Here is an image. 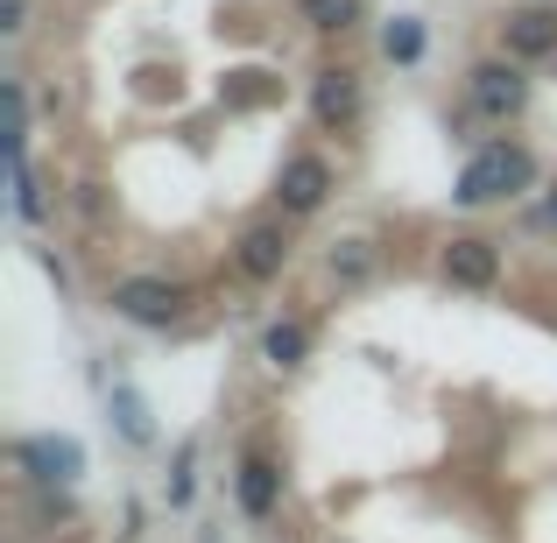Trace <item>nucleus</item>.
Wrapping results in <instances>:
<instances>
[{
  "label": "nucleus",
  "instance_id": "obj_1",
  "mask_svg": "<svg viewBox=\"0 0 557 543\" xmlns=\"http://www.w3.org/2000/svg\"><path fill=\"white\" fill-rule=\"evenodd\" d=\"M530 184H536V156L522 149V141H487V149L459 170V190H451V198L459 205H502Z\"/></svg>",
  "mask_w": 557,
  "mask_h": 543
},
{
  "label": "nucleus",
  "instance_id": "obj_2",
  "mask_svg": "<svg viewBox=\"0 0 557 543\" xmlns=\"http://www.w3.org/2000/svg\"><path fill=\"white\" fill-rule=\"evenodd\" d=\"M466 99H473L480 121H516L522 99H530V78L516 71V57H494V64H473V78H466Z\"/></svg>",
  "mask_w": 557,
  "mask_h": 543
},
{
  "label": "nucleus",
  "instance_id": "obj_3",
  "mask_svg": "<svg viewBox=\"0 0 557 543\" xmlns=\"http://www.w3.org/2000/svg\"><path fill=\"white\" fill-rule=\"evenodd\" d=\"M113 311H121L127 325H177L184 289L163 283V275H121V283H113Z\"/></svg>",
  "mask_w": 557,
  "mask_h": 543
},
{
  "label": "nucleus",
  "instance_id": "obj_4",
  "mask_svg": "<svg viewBox=\"0 0 557 543\" xmlns=\"http://www.w3.org/2000/svg\"><path fill=\"white\" fill-rule=\"evenodd\" d=\"M502 50L516 57V64H530V57H557V8H516L502 22Z\"/></svg>",
  "mask_w": 557,
  "mask_h": 543
},
{
  "label": "nucleus",
  "instance_id": "obj_5",
  "mask_svg": "<svg viewBox=\"0 0 557 543\" xmlns=\"http://www.w3.org/2000/svg\"><path fill=\"white\" fill-rule=\"evenodd\" d=\"M233 261H240V275H255V283L283 275V261H289V233H283V219H261V226H247V233H240V247H233Z\"/></svg>",
  "mask_w": 557,
  "mask_h": 543
},
{
  "label": "nucleus",
  "instance_id": "obj_6",
  "mask_svg": "<svg viewBox=\"0 0 557 543\" xmlns=\"http://www.w3.org/2000/svg\"><path fill=\"white\" fill-rule=\"evenodd\" d=\"M325 190H332V163H325V156H289L275 198H283V212H318Z\"/></svg>",
  "mask_w": 557,
  "mask_h": 543
},
{
  "label": "nucleus",
  "instance_id": "obj_7",
  "mask_svg": "<svg viewBox=\"0 0 557 543\" xmlns=\"http://www.w3.org/2000/svg\"><path fill=\"white\" fill-rule=\"evenodd\" d=\"M311 107H318V121L325 127H354L360 121V71H318V92H311Z\"/></svg>",
  "mask_w": 557,
  "mask_h": 543
},
{
  "label": "nucleus",
  "instance_id": "obj_8",
  "mask_svg": "<svg viewBox=\"0 0 557 543\" xmlns=\"http://www.w3.org/2000/svg\"><path fill=\"white\" fill-rule=\"evenodd\" d=\"M22 466L36 480H50V488H71V480H78V466H85V452L71 445V437H28V445H22Z\"/></svg>",
  "mask_w": 557,
  "mask_h": 543
},
{
  "label": "nucleus",
  "instance_id": "obj_9",
  "mask_svg": "<svg viewBox=\"0 0 557 543\" xmlns=\"http://www.w3.org/2000/svg\"><path fill=\"white\" fill-rule=\"evenodd\" d=\"M233 494H240V508H247L255 522H269L275 502H283V473H275L261 452H247V459H240V480H233Z\"/></svg>",
  "mask_w": 557,
  "mask_h": 543
},
{
  "label": "nucleus",
  "instance_id": "obj_10",
  "mask_svg": "<svg viewBox=\"0 0 557 543\" xmlns=\"http://www.w3.org/2000/svg\"><path fill=\"white\" fill-rule=\"evenodd\" d=\"M445 275H451L459 289H494L502 255H494V240H451V247H445Z\"/></svg>",
  "mask_w": 557,
  "mask_h": 543
},
{
  "label": "nucleus",
  "instance_id": "obj_11",
  "mask_svg": "<svg viewBox=\"0 0 557 543\" xmlns=\"http://www.w3.org/2000/svg\"><path fill=\"white\" fill-rule=\"evenodd\" d=\"M297 8H304V22H311V28H325V36H346V28L368 14V0H297Z\"/></svg>",
  "mask_w": 557,
  "mask_h": 543
},
{
  "label": "nucleus",
  "instance_id": "obj_12",
  "mask_svg": "<svg viewBox=\"0 0 557 543\" xmlns=\"http://www.w3.org/2000/svg\"><path fill=\"white\" fill-rule=\"evenodd\" d=\"M381 50H388V64H417V57H423V22L395 14V22L381 28Z\"/></svg>",
  "mask_w": 557,
  "mask_h": 543
},
{
  "label": "nucleus",
  "instance_id": "obj_13",
  "mask_svg": "<svg viewBox=\"0 0 557 543\" xmlns=\"http://www.w3.org/2000/svg\"><path fill=\"white\" fill-rule=\"evenodd\" d=\"M304 346H311V332L289 318V325H269V340H261V354H269L275 367H297L304 360Z\"/></svg>",
  "mask_w": 557,
  "mask_h": 543
},
{
  "label": "nucleus",
  "instance_id": "obj_14",
  "mask_svg": "<svg viewBox=\"0 0 557 543\" xmlns=\"http://www.w3.org/2000/svg\"><path fill=\"white\" fill-rule=\"evenodd\" d=\"M332 275H339V283H368L374 275V247L368 240H339L332 247Z\"/></svg>",
  "mask_w": 557,
  "mask_h": 543
},
{
  "label": "nucleus",
  "instance_id": "obj_15",
  "mask_svg": "<svg viewBox=\"0 0 557 543\" xmlns=\"http://www.w3.org/2000/svg\"><path fill=\"white\" fill-rule=\"evenodd\" d=\"M14 212L42 219V190H36V170H28V149H14Z\"/></svg>",
  "mask_w": 557,
  "mask_h": 543
},
{
  "label": "nucleus",
  "instance_id": "obj_16",
  "mask_svg": "<svg viewBox=\"0 0 557 543\" xmlns=\"http://www.w3.org/2000/svg\"><path fill=\"white\" fill-rule=\"evenodd\" d=\"M113 409H121V431L135 437V445H149V417H141V403H135V388H113Z\"/></svg>",
  "mask_w": 557,
  "mask_h": 543
},
{
  "label": "nucleus",
  "instance_id": "obj_17",
  "mask_svg": "<svg viewBox=\"0 0 557 543\" xmlns=\"http://www.w3.org/2000/svg\"><path fill=\"white\" fill-rule=\"evenodd\" d=\"M170 502H190V452H177V473H170Z\"/></svg>",
  "mask_w": 557,
  "mask_h": 543
}]
</instances>
